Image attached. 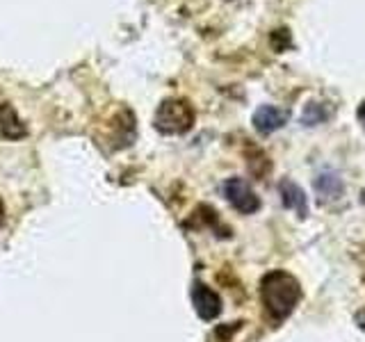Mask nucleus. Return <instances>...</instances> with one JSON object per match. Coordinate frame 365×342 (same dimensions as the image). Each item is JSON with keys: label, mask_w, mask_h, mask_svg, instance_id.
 Listing matches in <instances>:
<instances>
[{"label": "nucleus", "mask_w": 365, "mask_h": 342, "mask_svg": "<svg viewBox=\"0 0 365 342\" xmlns=\"http://www.w3.org/2000/svg\"><path fill=\"white\" fill-rule=\"evenodd\" d=\"M260 296H262V304L267 308V313L274 319H285L302 299L299 281L288 271H281V269L269 271L267 276L260 281Z\"/></svg>", "instance_id": "f257e3e1"}, {"label": "nucleus", "mask_w": 365, "mask_h": 342, "mask_svg": "<svg viewBox=\"0 0 365 342\" xmlns=\"http://www.w3.org/2000/svg\"><path fill=\"white\" fill-rule=\"evenodd\" d=\"M153 125L163 135H182L194 125V110L182 98H167L158 105Z\"/></svg>", "instance_id": "f03ea898"}, {"label": "nucleus", "mask_w": 365, "mask_h": 342, "mask_svg": "<svg viewBox=\"0 0 365 342\" xmlns=\"http://www.w3.org/2000/svg\"><path fill=\"white\" fill-rule=\"evenodd\" d=\"M222 192L226 201L242 214H251L260 208V199L254 194V190L249 187V182L242 178H228L222 185Z\"/></svg>", "instance_id": "7ed1b4c3"}, {"label": "nucleus", "mask_w": 365, "mask_h": 342, "mask_svg": "<svg viewBox=\"0 0 365 342\" xmlns=\"http://www.w3.org/2000/svg\"><path fill=\"white\" fill-rule=\"evenodd\" d=\"M192 304H194V311H197V315L201 319H205V322H212V319L220 317V313H222L220 294H217L212 288H208V285H203V283H194Z\"/></svg>", "instance_id": "20e7f679"}, {"label": "nucleus", "mask_w": 365, "mask_h": 342, "mask_svg": "<svg viewBox=\"0 0 365 342\" xmlns=\"http://www.w3.org/2000/svg\"><path fill=\"white\" fill-rule=\"evenodd\" d=\"M288 121V112H283L281 108L274 105H262L254 114V128L262 135H269L274 130H279Z\"/></svg>", "instance_id": "39448f33"}, {"label": "nucleus", "mask_w": 365, "mask_h": 342, "mask_svg": "<svg viewBox=\"0 0 365 342\" xmlns=\"http://www.w3.org/2000/svg\"><path fill=\"white\" fill-rule=\"evenodd\" d=\"M0 135L5 140H23V137H28V125L19 119L11 103H3L0 105Z\"/></svg>", "instance_id": "423d86ee"}, {"label": "nucleus", "mask_w": 365, "mask_h": 342, "mask_svg": "<svg viewBox=\"0 0 365 342\" xmlns=\"http://www.w3.org/2000/svg\"><path fill=\"white\" fill-rule=\"evenodd\" d=\"M281 197H283V203H285V208H292L299 212V217H306V197H304V192L294 185L292 180H283L281 182Z\"/></svg>", "instance_id": "0eeeda50"}, {"label": "nucleus", "mask_w": 365, "mask_h": 342, "mask_svg": "<svg viewBox=\"0 0 365 342\" xmlns=\"http://www.w3.org/2000/svg\"><path fill=\"white\" fill-rule=\"evenodd\" d=\"M356 322H359V326L365 331V311H361V313L356 315Z\"/></svg>", "instance_id": "6e6552de"}, {"label": "nucleus", "mask_w": 365, "mask_h": 342, "mask_svg": "<svg viewBox=\"0 0 365 342\" xmlns=\"http://www.w3.org/2000/svg\"><path fill=\"white\" fill-rule=\"evenodd\" d=\"M359 119L363 121V125H365V100H363V105L359 108Z\"/></svg>", "instance_id": "1a4fd4ad"}, {"label": "nucleus", "mask_w": 365, "mask_h": 342, "mask_svg": "<svg viewBox=\"0 0 365 342\" xmlns=\"http://www.w3.org/2000/svg\"><path fill=\"white\" fill-rule=\"evenodd\" d=\"M5 224V205H3V201H0V226Z\"/></svg>", "instance_id": "9d476101"}]
</instances>
